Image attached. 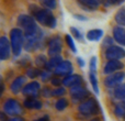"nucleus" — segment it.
<instances>
[{
  "mask_svg": "<svg viewBox=\"0 0 125 121\" xmlns=\"http://www.w3.org/2000/svg\"><path fill=\"white\" fill-rule=\"evenodd\" d=\"M91 121H100L99 118H93V119H91Z\"/></svg>",
  "mask_w": 125,
  "mask_h": 121,
  "instance_id": "obj_45",
  "label": "nucleus"
},
{
  "mask_svg": "<svg viewBox=\"0 0 125 121\" xmlns=\"http://www.w3.org/2000/svg\"><path fill=\"white\" fill-rule=\"evenodd\" d=\"M113 39L120 45L125 46V29L123 26L116 25L113 28Z\"/></svg>",
  "mask_w": 125,
  "mask_h": 121,
  "instance_id": "obj_17",
  "label": "nucleus"
},
{
  "mask_svg": "<svg viewBox=\"0 0 125 121\" xmlns=\"http://www.w3.org/2000/svg\"><path fill=\"white\" fill-rule=\"evenodd\" d=\"M77 62H78V64H79L80 67H83L84 66V62H83V60H82L81 57H77Z\"/></svg>",
  "mask_w": 125,
  "mask_h": 121,
  "instance_id": "obj_41",
  "label": "nucleus"
},
{
  "mask_svg": "<svg viewBox=\"0 0 125 121\" xmlns=\"http://www.w3.org/2000/svg\"><path fill=\"white\" fill-rule=\"evenodd\" d=\"M62 62V59L61 55L58 56H54V57H51L47 62V65H46L45 69L46 71H50V72H54L55 69L58 67V65Z\"/></svg>",
  "mask_w": 125,
  "mask_h": 121,
  "instance_id": "obj_19",
  "label": "nucleus"
},
{
  "mask_svg": "<svg viewBox=\"0 0 125 121\" xmlns=\"http://www.w3.org/2000/svg\"><path fill=\"white\" fill-rule=\"evenodd\" d=\"M124 0H108L109 4H121Z\"/></svg>",
  "mask_w": 125,
  "mask_h": 121,
  "instance_id": "obj_40",
  "label": "nucleus"
},
{
  "mask_svg": "<svg viewBox=\"0 0 125 121\" xmlns=\"http://www.w3.org/2000/svg\"><path fill=\"white\" fill-rule=\"evenodd\" d=\"M3 111L8 116L19 117L23 112V109H22V106L20 105V102L18 100L13 99V98H9L3 104Z\"/></svg>",
  "mask_w": 125,
  "mask_h": 121,
  "instance_id": "obj_6",
  "label": "nucleus"
},
{
  "mask_svg": "<svg viewBox=\"0 0 125 121\" xmlns=\"http://www.w3.org/2000/svg\"><path fill=\"white\" fill-rule=\"evenodd\" d=\"M18 24L21 28V30L24 31V34L35 33L40 30L35 22V18L29 14H20L18 17Z\"/></svg>",
  "mask_w": 125,
  "mask_h": 121,
  "instance_id": "obj_4",
  "label": "nucleus"
},
{
  "mask_svg": "<svg viewBox=\"0 0 125 121\" xmlns=\"http://www.w3.org/2000/svg\"><path fill=\"white\" fill-rule=\"evenodd\" d=\"M3 90H4V84H3V80H2V78L0 77V98H1L2 94H3Z\"/></svg>",
  "mask_w": 125,
  "mask_h": 121,
  "instance_id": "obj_39",
  "label": "nucleus"
},
{
  "mask_svg": "<svg viewBox=\"0 0 125 121\" xmlns=\"http://www.w3.org/2000/svg\"><path fill=\"white\" fill-rule=\"evenodd\" d=\"M80 8L87 11H93L97 10L105 0H77Z\"/></svg>",
  "mask_w": 125,
  "mask_h": 121,
  "instance_id": "obj_14",
  "label": "nucleus"
},
{
  "mask_svg": "<svg viewBox=\"0 0 125 121\" xmlns=\"http://www.w3.org/2000/svg\"><path fill=\"white\" fill-rule=\"evenodd\" d=\"M113 96L115 99L120 100V101H125V84H121L117 87H115Z\"/></svg>",
  "mask_w": 125,
  "mask_h": 121,
  "instance_id": "obj_22",
  "label": "nucleus"
},
{
  "mask_svg": "<svg viewBox=\"0 0 125 121\" xmlns=\"http://www.w3.org/2000/svg\"><path fill=\"white\" fill-rule=\"evenodd\" d=\"M66 94V90H65L64 87H57L56 89H54L53 90V96H55V97H62V96Z\"/></svg>",
  "mask_w": 125,
  "mask_h": 121,
  "instance_id": "obj_32",
  "label": "nucleus"
},
{
  "mask_svg": "<svg viewBox=\"0 0 125 121\" xmlns=\"http://www.w3.org/2000/svg\"><path fill=\"white\" fill-rule=\"evenodd\" d=\"M70 32H71V34L75 36V39L79 40V41H82V40H83V36H82V34L80 33V31L78 30V29L71 26V28H70Z\"/></svg>",
  "mask_w": 125,
  "mask_h": 121,
  "instance_id": "obj_31",
  "label": "nucleus"
},
{
  "mask_svg": "<svg viewBox=\"0 0 125 121\" xmlns=\"http://www.w3.org/2000/svg\"><path fill=\"white\" fill-rule=\"evenodd\" d=\"M78 111L83 117H89V116L97 115L100 111V107L94 98H88L78 106Z\"/></svg>",
  "mask_w": 125,
  "mask_h": 121,
  "instance_id": "obj_5",
  "label": "nucleus"
},
{
  "mask_svg": "<svg viewBox=\"0 0 125 121\" xmlns=\"http://www.w3.org/2000/svg\"><path fill=\"white\" fill-rule=\"evenodd\" d=\"M10 44L14 56H19L24 44V32L19 28H14L10 32Z\"/></svg>",
  "mask_w": 125,
  "mask_h": 121,
  "instance_id": "obj_2",
  "label": "nucleus"
},
{
  "mask_svg": "<svg viewBox=\"0 0 125 121\" xmlns=\"http://www.w3.org/2000/svg\"><path fill=\"white\" fill-rule=\"evenodd\" d=\"M65 41H66L67 45L69 46V48H70L73 53L77 52V50H76V45H75V42H73V39L70 36V35H69V34L65 35Z\"/></svg>",
  "mask_w": 125,
  "mask_h": 121,
  "instance_id": "obj_30",
  "label": "nucleus"
},
{
  "mask_svg": "<svg viewBox=\"0 0 125 121\" xmlns=\"http://www.w3.org/2000/svg\"><path fill=\"white\" fill-rule=\"evenodd\" d=\"M73 18H76V19H78V20H81V21H86L87 20L86 17H82V15H79V14H75Z\"/></svg>",
  "mask_w": 125,
  "mask_h": 121,
  "instance_id": "obj_42",
  "label": "nucleus"
},
{
  "mask_svg": "<svg viewBox=\"0 0 125 121\" xmlns=\"http://www.w3.org/2000/svg\"><path fill=\"white\" fill-rule=\"evenodd\" d=\"M9 121H24V119L21 117H13L12 119H10Z\"/></svg>",
  "mask_w": 125,
  "mask_h": 121,
  "instance_id": "obj_44",
  "label": "nucleus"
},
{
  "mask_svg": "<svg viewBox=\"0 0 125 121\" xmlns=\"http://www.w3.org/2000/svg\"><path fill=\"white\" fill-rule=\"evenodd\" d=\"M103 35V31L101 29H94V30H90L87 33V39L91 42H97Z\"/></svg>",
  "mask_w": 125,
  "mask_h": 121,
  "instance_id": "obj_21",
  "label": "nucleus"
},
{
  "mask_svg": "<svg viewBox=\"0 0 125 121\" xmlns=\"http://www.w3.org/2000/svg\"><path fill=\"white\" fill-rule=\"evenodd\" d=\"M42 41H43V32L39 30L35 33H30V34H24V44L23 48L26 52H33L37 48H41Z\"/></svg>",
  "mask_w": 125,
  "mask_h": 121,
  "instance_id": "obj_3",
  "label": "nucleus"
},
{
  "mask_svg": "<svg viewBox=\"0 0 125 121\" xmlns=\"http://www.w3.org/2000/svg\"><path fill=\"white\" fill-rule=\"evenodd\" d=\"M26 84V78L24 76H18L10 85V90L12 91V94L17 95L21 90H23L24 85Z\"/></svg>",
  "mask_w": 125,
  "mask_h": 121,
  "instance_id": "obj_16",
  "label": "nucleus"
},
{
  "mask_svg": "<svg viewBox=\"0 0 125 121\" xmlns=\"http://www.w3.org/2000/svg\"><path fill=\"white\" fill-rule=\"evenodd\" d=\"M42 96L43 97H45V98H48V97H51V96H53V90H51L50 88H43L42 89Z\"/></svg>",
  "mask_w": 125,
  "mask_h": 121,
  "instance_id": "obj_37",
  "label": "nucleus"
},
{
  "mask_svg": "<svg viewBox=\"0 0 125 121\" xmlns=\"http://www.w3.org/2000/svg\"><path fill=\"white\" fill-rule=\"evenodd\" d=\"M113 41H114V39H112L111 36H106L105 39H104V41H103V46L104 48H110V46H112L113 45Z\"/></svg>",
  "mask_w": 125,
  "mask_h": 121,
  "instance_id": "obj_36",
  "label": "nucleus"
},
{
  "mask_svg": "<svg viewBox=\"0 0 125 121\" xmlns=\"http://www.w3.org/2000/svg\"><path fill=\"white\" fill-rule=\"evenodd\" d=\"M51 83H52V85L55 87H61V85L62 84V80H61L59 77L54 76V77H52V79H51Z\"/></svg>",
  "mask_w": 125,
  "mask_h": 121,
  "instance_id": "obj_35",
  "label": "nucleus"
},
{
  "mask_svg": "<svg viewBox=\"0 0 125 121\" xmlns=\"http://www.w3.org/2000/svg\"><path fill=\"white\" fill-rule=\"evenodd\" d=\"M115 22L117 23V25L120 26H125V8L119 9V11L115 14Z\"/></svg>",
  "mask_w": 125,
  "mask_h": 121,
  "instance_id": "obj_23",
  "label": "nucleus"
},
{
  "mask_svg": "<svg viewBox=\"0 0 125 121\" xmlns=\"http://www.w3.org/2000/svg\"><path fill=\"white\" fill-rule=\"evenodd\" d=\"M82 84V78L80 75L76 74V75H69V76H66V77L62 79V85L66 87H73L76 85H80Z\"/></svg>",
  "mask_w": 125,
  "mask_h": 121,
  "instance_id": "obj_18",
  "label": "nucleus"
},
{
  "mask_svg": "<svg viewBox=\"0 0 125 121\" xmlns=\"http://www.w3.org/2000/svg\"><path fill=\"white\" fill-rule=\"evenodd\" d=\"M34 121H50V118H48V116H44V117L39 118V119H36Z\"/></svg>",
  "mask_w": 125,
  "mask_h": 121,
  "instance_id": "obj_43",
  "label": "nucleus"
},
{
  "mask_svg": "<svg viewBox=\"0 0 125 121\" xmlns=\"http://www.w3.org/2000/svg\"><path fill=\"white\" fill-rule=\"evenodd\" d=\"M29 10H30V13L32 14V17H34L39 23L48 26L51 29H54L56 26V18L54 17V14L52 13V11L50 9H42L40 7H37L36 4H31Z\"/></svg>",
  "mask_w": 125,
  "mask_h": 121,
  "instance_id": "obj_1",
  "label": "nucleus"
},
{
  "mask_svg": "<svg viewBox=\"0 0 125 121\" xmlns=\"http://www.w3.org/2000/svg\"><path fill=\"white\" fill-rule=\"evenodd\" d=\"M90 72H93V73H97V57L95 56H92L90 60Z\"/></svg>",
  "mask_w": 125,
  "mask_h": 121,
  "instance_id": "obj_33",
  "label": "nucleus"
},
{
  "mask_svg": "<svg viewBox=\"0 0 125 121\" xmlns=\"http://www.w3.org/2000/svg\"><path fill=\"white\" fill-rule=\"evenodd\" d=\"M114 115L117 118H125V101H121L115 106Z\"/></svg>",
  "mask_w": 125,
  "mask_h": 121,
  "instance_id": "obj_24",
  "label": "nucleus"
},
{
  "mask_svg": "<svg viewBox=\"0 0 125 121\" xmlns=\"http://www.w3.org/2000/svg\"><path fill=\"white\" fill-rule=\"evenodd\" d=\"M62 48V39L59 35H54V36L51 37L50 42H48V48H47L50 57L61 55Z\"/></svg>",
  "mask_w": 125,
  "mask_h": 121,
  "instance_id": "obj_10",
  "label": "nucleus"
},
{
  "mask_svg": "<svg viewBox=\"0 0 125 121\" xmlns=\"http://www.w3.org/2000/svg\"><path fill=\"white\" fill-rule=\"evenodd\" d=\"M124 68V64L121 60H108L105 63L103 67V73L105 75H111V74H114L116 72H121Z\"/></svg>",
  "mask_w": 125,
  "mask_h": 121,
  "instance_id": "obj_12",
  "label": "nucleus"
},
{
  "mask_svg": "<svg viewBox=\"0 0 125 121\" xmlns=\"http://www.w3.org/2000/svg\"><path fill=\"white\" fill-rule=\"evenodd\" d=\"M40 2L42 3V6H44L46 9H50V10H54L57 6L56 0H40Z\"/></svg>",
  "mask_w": 125,
  "mask_h": 121,
  "instance_id": "obj_28",
  "label": "nucleus"
},
{
  "mask_svg": "<svg viewBox=\"0 0 125 121\" xmlns=\"http://www.w3.org/2000/svg\"><path fill=\"white\" fill-rule=\"evenodd\" d=\"M52 72H50V71H42V74H41V76L40 77L42 78V80L43 82H46L47 79H52Z\"/></svg>",
  "mask_w": 125,
  "mask_h": 121,
  "instance_id": "obj_34",
  "label": "nucleus"
},
{
  "mask_svg": "<svg viewBox=\"0 0 125 121\" xmlns=\"http://www.w3.org/2000/svg\"><path fill=\"white\" fill-rule=\"evenodd\" d=\"M125 79V73L124 72H116L114 74L108 75L104 78V86L106 88H115L119 85L122 84V82Z\"/></svg>",
  "mask_w": 125,
  "mask_h": 121,
  "instance_id": "obj_8",
  "label": "nucleus"
},
{
  "mask_svg": "<svg viewBox=\"0 0 125 121\" xmlns=\"http://www.w3.org/2000/svg\"><path fill=\"white\" fill-rule=\"evenodd\" d=\"M12 51L10 40L7 36H0V60H6L10 57Z\"/></svg>",
  "mask_w": 125,
  "mask_h": 121,
  "instance_id": "obj_11",
  "label": "nucleus"
},
{
  "mask_svg": "<svg viewBox=\"0 0 125 121\" xmlns=\"http://www.w3.org/2000/svg\"><path fill=\"white\" fill-rule=\"evenodd\" d=\"M104 56L108 60H121L125 57V50L121 46L117 45H112L110 48H105L104 52Z\"/></svg>",
  "mask_w": 125,
  "mask_h": 121,
  "instance_id": "obj_9",
  "label": "nucleus"
},
{
  "mask_svg": "<svg viewBox=\"0 0 125 121\" xmlns=\"http://www.w3.org/2000/svg\"><path fill=\"white\" fill-rule=\"evenodd\" d=\"M47 59H46L45 55L43 54H40L36 56V59H35V64H36L37 67H46V65H47Z\"/></svg>",
  "mask_w": 125,
  "mask_h": 121,
  "instance_id": "obj_27",
  "label": "nucleus"
},
{
  "mask_svg": "<svg viewBox=\"0 0 125 121\" xmlns=\"http://www.w3.org/2000/svg\"><path fill=\"white\" fill-rule=\"evenodd\" d=\"M40 90H41V85H40V83L32 82L24 86L22 93H23V95H25L26 97H36Z\"/></svg>",
  "mask_w": 125,
  "mask_h": 121,
  "instance_id": "obj_15",
  "label": "nucleus"
},
{
  "mask_svg": "<svg viewBox=\"0 0 125 121\" xmlns=\"http://www.w3.org/2000/svg\"><path fill=\"white\" fill-rule=\"evenodd\" d=\"M24 107L28 109H41L42 108V102L35 99V97H28L23 102Z\"/></svg>",
  "mask_w": 125,
  "mask_h": 121,
  "instance_id": "obj_20",
  "label": "nucleus"
},
{
  "mask_svg": "<svg viewBox=\"0 0 125 121\" xmlns=\"http://www.w3.org/2000/svg\"><path fill=\"white\" fill-rule=\"evenodd\" d=\"M9 120L10 119H8V115L3 110L0 111V121H9Z\"/></svg>",
  "mask_w": 125,
  "mask_h": 121,
  "instance_id": "obj_38",
  "label": "nucleus"
},
{
  "mask_svg": "<svg viewBox=\"0 0 125 121\" xmlns=\"http://www.w3.org/2000/svg\"><path fill=\"white\" fill-rule=\"evenodd\" d=\"M89 79H90L91 86H92L94 93L99 94V86H98V79H97V73H93V72H89Z\"/></svg>",
  "mask_w": 125,
  "mask_h": 121,
  "instance_id": "obj_25",
  "label": "nucleus"
},
{
  "mask_svg": "<svg viewBox=\"0 0 125 121\" xmlns=\"http://www.w3.org/2000/svg\"><path fill=\"white\" fill-rule=\"evenodd\" d=\"M42 74V71L39 68H36V67H32V68L28 69V72H26V76L30 78H36L37 76H41Z\"/></svg>",
  "mask_w": 125,
  "mask_h": 121,
  "instance_id": "obj_29",
  "label": "nucleus"
},
{
  "mask_svg": "<svg viewBox=\"0 0 125 121\" xmlns=\"http://www.w3.org/2000/svg\"><path fill=\"white\" fill-rule=\"evenodd\" d=\"M68 107V100L65 99V98H59L58 100L55 104V108L57 111H62Z\"/></svg>",
  "mask_w": 125,
  "mask_h": 121,
  "instance_id": "obj_26",
  "label": "nucleus"
},
{
  "mask_svg": "<svg viewBox=\"0 0 125 121\" xmlns=\"http://www.w3.org/2000/svg\"><path fill=\"white\" fill-rule=\"evenodd\" d=\"M73 71V66L70 60H62L58 65V67L54 71V74L56 76H65L66 77V76L71 75Z\"/></svg>",
  "mask_w": 125,
  "mask_h": 121,
  "instance_id": "obj_13",
  "label": "nucleus"
},
{
  "mask_svg": "<svg viewBox=\"0 0 125 121\" xmlns=\"http://www.w3.org/2000/svg\"><path fill=\"white\" fill-rule=\"evenodd\" d=\"M70 96L73 98V100L75 102L77 101H83V100L88 99L89 98V91L82 86V84L80 85H76L73 87H70Z\"/></svg>",
  "mask_w": 125,
  "mask_h": 121,
  "instance_id": "obj_7",
  "label": "nucleus"
}]
</instances>
